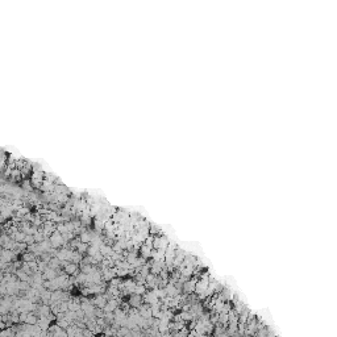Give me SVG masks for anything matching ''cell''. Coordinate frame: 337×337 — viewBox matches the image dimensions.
<instances>
[{
  "instance_id": "cell-1",
  "label": "cell",
  "mask_w": 337,
  "mask_h": 337,
  "mask_svg": "<svg viewBox=\"0 0 337 337\" xmlns=\"http://www.w3.org/2000/svg\"><path fill=\"white\" fill-rule=\"evenodd\" d=\"M63 271L66 273V274H69V275H75L78 274L79 271H80V269H79V263H75V262H67L63 266Z\"/></svg>"
},
{
  "instance_id": "cell-2",
  "label": "cell",
  "mask_w": 337,
  "mask_h": 337,
  "mask_svg": "<svg viewBox=\"0 0 337 337\" xmlns=\"http://www.w3.org/2000/svg\"><path fill=\"white\" fill-rule=\"evenodd\" d=\"M128 302H129V304L132 307H137V308H139L143 303V296L139 295V294H130L129 298H128Z\"/></svg>"
},
{
  "instance_id": "cell-3",
  "label": "cell",
  "mask_w": 337,
  "mask_h": 337,
  "mask_svg": "<svg viewBox=\"0 0 337 337\" xmlns=\"http://www.w3.org/2000/svg\"><path fill=\"white\" fill-rule=\"evenodd\" d=\"M42 275H43V279L48 280V279H54L58 277V270L56 269H52V267H46L45 270L42 271Z\"/></svg>"
},
{
  "instance_id": "cell-4",
  "label": "cell",
  "mask_w": 337,
  "mask_h": 337,
  "mask_svg": "<svg viewBox=\"0 0 337 337\" xmlns=\"http://www.w3.org/2000/svg\"><path fill=\"white\" fill-rule=\"evenodd\" d=\"M152 252H153L152 248H149V246L145 245V244H142V245L140 246V250H139L140 256L143 257L145 259H150V258H152Z\"/></svg>"
},
{
  "instance_id": "cell-5",
  "label": "cell",
  "mask_w": 337,
  "mask_h": 337,
  "mask_svg": "<svg viewBox=\"0 0 337 337\" xmlns=\"http://www.w3.org/2000/svg\"><path fill=\"white\" fill-rule=\"evenodd\" d=\"M34 259H37V256L30 250H26L21 254V261L23 262H30V261H34Z\"/></svg>"
},
{
  "instance_id": "cell-6",
  "label": "cell",
  "mask_w": 337,
  "mask_h": 337,
  "mask_svg": "<svg viewBox=\"0 0 337 337\" xmlns=\"http://www.w3.org/2000/svg\"><path fill=\"white\" fill-rule=\"evenodd\" d=\"M25 236H26V233L24 230H17L16 232V233L12 236V239L16 241V242H23L24 240H25Z\"/></svg>"
},
{
  "instance_id": "cell-7",
  "label": "cell",
  "mask_w": 337,
  "mask_h": 337,
  "mask_svg": "<svg viewBox=\"0 0 337 337\" xmlns=\"http://www.w3.org/2000/svg\"><path fill=\"white\" fill-rule=\"evenodd\" d=\"M88 246H90V244H86V242L79 241L78 246H76V250H78L79 253H82V254H86L87 250H88Z\"/></svg>"
},
{
  "instance_id": "cell-8",
  "label": "cell",
  "mask_w": 337,
  "mask_h": 337,
  "mask_svg": "<svg viewBox=\"0 0 337 337\" xmlns=\"http://www.w3.org/2000/svg\"><path fill=\"white\" fill-rule=\"evenodd\" d=\"M57 230L58 232H61V233H67V232H70L69 230V228H67V225H66V223H57Z\"/></svg>"
},
{
  "instance_id": "cell-9",
  "label": "cell",
  "mask_w": 337,
  "mask_h": 337,
  "mask_svg": "<svg viewBox=\"0 0 337 337\" xmlns=\"http://www.w3.org/2000/svg\"><path fill=\"white\" fill-rule=\"evenodd\" d=\"M33 236H34V240H36V242H42L43 240L46 239L42 230H38V232H36V233L33 235Z\"/></svg>"
},
{
  "instance_id": "cell-10",
  "label": "cell",
  "mask_w": 337,
  "mask_h": 337,
  "mask_svg": "<svg viewBox=\"0 0 337 337\" xmlns=\"http://www.w3.org/2000/svg\"><path fill=\"white\" fill-rule=\"evenodd\" d=\"M153 242H154V236L153 235H149L146 239H145V241H143V244L148 245L149 248H152V249H153Z\"/></svg>"
},
{
  "instance_id": "cell-11",
  "label": "cell",
  "mask_w": 337,
  "mask_h": 337,
  "mask_svg": "<svg viewBox=\"0 0 337 337\" xmlns=\"http://www.w3.org/2000/svg\"><path fill=\"white\" fill-rule=\"evenodd\" d=\"M24 241H25L28 245H32V244H34V242H36V240H34V236H33V235H26Z\"/></svg>"
}]
</instances>
